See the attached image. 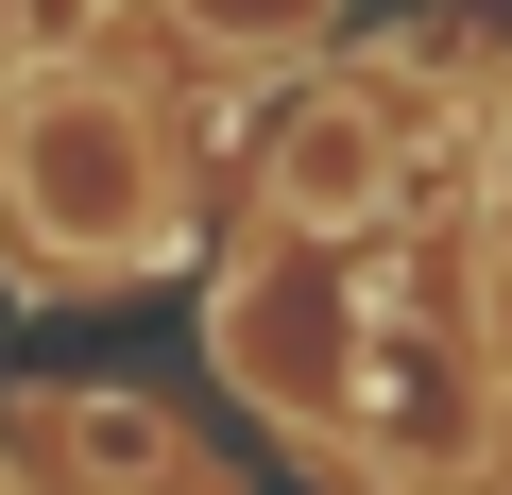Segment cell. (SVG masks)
<instances>
[{
    "mask_svg": "<svg viewBox=\"0 0 512 495\" xmlns=\"http://www.w3.org/2000/svg\"><path fill=\"white\" fill-rule=\"evenodd\" d=\"M0 239L35 291H154L205 257V171L171 103L103 52L69 69H0Z\"/></svg>",
    "mask_w": 512,
    "mask_h": 495,
    "instance_id": "obj_1",
    "label": "cell"
},
{
    "mask_svg": "<svg viewBox=\"0 0 512 495\" xmlns=\"http://www.w3.org/2000/svg\"><path fill=\"white\" fill-rule=\"evenodd\" d=\"M478 171V103L427 52H325L274 86V120L239 137V205L256 239H393Z\"/></svg>",
    "mask_w": 512,
    "mask_h": 495,
    "instance_id": "obj_2",
    "label": "cell"
},
{
    "mask_svg": "<svg viewBox=\"0 0 512 495\" xmlns=\"http://www.w3.org/2000/svg\"><path fill=\"white\" fill-rule=\"evenodd\" d=\"M0 444H18V478H52V495H239V461L154 376H35L18 410H0Z\"/></svg>",
    "mask_w": 512,
    "mask_h": 495,
    "instance_id": "obj_3",
    "label": "cell"
},
{
    "mask_svg": "<svg viewBox=\"0 0 512 495\" xmlns=\"http://www.w3.org/2000/svg\"><path fill=\"white\" fill-rule=\"evenodd\" d=\"M137 18L205 69H325L342 52V0H137Z\"/></svg>",
    "mask_w": 512,
    "mask_h": 495,
    "instance_id": "obj_4",
    "label": "cell"
},
{
    "mask_svg": "<svg viewBox=\"0 0 512 495\" xmlns=\"http://www.w3.org/2000/svg\"><path fill=\"white\" fill-rule=\"evenodd\" d=\"M478 188H512V103H478ZM495 376H512V342H495Z\"/></svg>",
    "mask_w": 512,
    "mask_h": 495,
    "instance_id": "obj_5",
    "label": "cell"
},
{
    "mask_svg": "<svg viewBox=\"0 0 512 495\" xmlns=\"http://www.w3.org/2000/svg\"><path fill=\"white\" fill-rule=\"evenodd\" d=\"M0 495H35V478H18V444H0Z\"/></svg>",
    "mask_w": 512,
    "mask_h": 495,
    "instance_id": "obj_6",
    "label": "cell"
}]
</instances>
